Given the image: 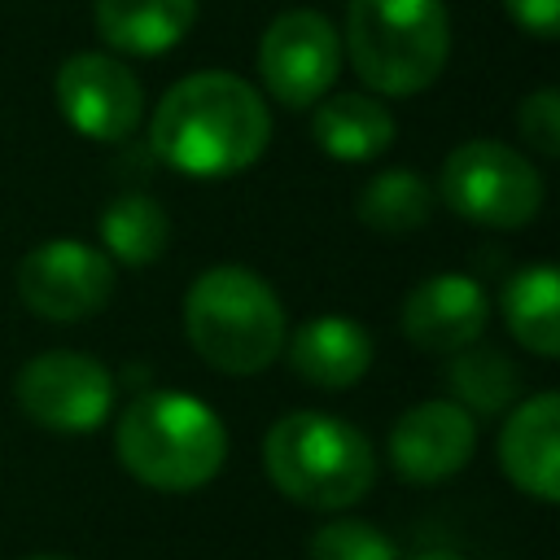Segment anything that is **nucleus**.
I'll list each match as a JSON object with an SVG mask.
<instances>
[{
  "label": "nucleus",
  "mask_w": 560,
  "mask_h": 560,
  "mask_svg": "<svg viewBox=\"0 0 560 560\" xmlns=\"http://www.w3.org/2000/svg\"><path fill=\"white\" fill-rule=\"evenodd\" d=\"M271 144V109L254 83L232 70L184 74L153 109L149 149L192 175L223 179L254 166Z\"/></svg>",
  "instance_id": "nucleus-1"
},
{
  "label": "nucleus",
  "mask_w": 560,
  "mask_h": 560,
  "mask_svg": "<svg viewBox=\"0 0 560 560\" xmlns=\"http://www.w3.org/2000/svg\"><path fill=\"white\" fill-rule=\"evenodd\" d=\"M114 446L136 481L184 494L219 477L228 459V429L197 394L149 389L118 416Z\"/></svg>",
  "instance_id": "nucleus-2"
},
{
  "label": "nucleus",
  "mask_w": 560,
  "mask_h": 560,
  "mask_svg": "<svg viewBox=\"0 0 560 560\" xmlns=\"http://www.w3.org/2000/svg\"><path fill=\"white\" fill-rule=\"evenodd\" d=\"M184 332L210 368L228 376H254L280 359L289 324L276 289L258 271L219 262L188 284Z\"/></svg>",
  "instance_id": "nucleus-3"
},
{
  "label": "nucleus",
  "mask_w": 560,
  "mask_h": 560,
  "mask_svg": "<svg viewBox=\"0 0 560 560\" xmlns=\"http://www.w3.org/2000/svg\"><path fill=\"white\" fill-rule=\"evenodd\" d=\"M262 468L271 486L298 508L341 512L354 508L376 481V451L341 416L289 411L262 438Z\"/></svg>",
  "instance_id": "nucleus-4"
},
{
  "label": "nucleus",
  "mask_w": 560,
  "mask_h": 560,
  "mask_svg": "<svg viewBox=\"0 0 560 560\" xmlns=\"http://www.w3.org/2000/svg\"><path fill=\"white\" fill-rule=\"evenodd\" d=\"M451 52V18L442 0H346L341 57L372 96L424 92Z\"/></svg>",
  "instance_id": "nucleus-5"
},
{
  "label": "nucleus",
  "mask_w": 560,
  "mask_h": 560,
  "mask_svg": "<svg viewBox=\"0 0 560 560\" xmlns=\"http://www.w3.org/2000/svg\"><path fill=\"white\" fill-rule=\"evenodd\" d=\"M438 197L477 228H525L542 210V175L503 140H468L451 149Z\"/></svg>",
  "instance_id": "nucleus-6"
},
{
  "label": "nucleus",
  "mask_w": 560,
  "mask_h": 560,
  "mask_svg": "<svg viewBox=\"0 0 560 560\" xmlns=\"http://www.w3.org/2000/svg\"><path fill=\"white\" fill-rule=\"evenodd\" d=\"M18 407L48 433H92L114 407V376L83 350H44L18 372Z\"/></svg>",
  "instance_id": "nucleus-7"
},
{
  "label": "nucleus",
  "mask_w": 560,
  "mask_h": 560,
  "mask_svg": "<svg viewBox=\"0 0 560 560\" xmlns=\"http://www.w3.org/2000/svg\"><path fill=\"white\" fill-rule=\"evenodd\" d=\"M341 61L337 26L315 9H284L258 39L262 88L289 109H311L324 92H332Z\"/></svg>",
  "instance_id": "nucleus-8"
},
{
  "label": "nucleus",
  "mask_w": 560,
  "mask_h": 560,
  "mask_svg": "<svg viewBox=\"0 0 560 560\" xmlns=\"http://www.w3.org/2000/svg\"><path fill=\"white\" fill-rule=\"evenodd\" d=\"M114 293V262L83 241H44L18 262V298L52 324L96 315Z\"/></svg>",
  "instance_id": "nucleus-9"
},
{
  "label": "nucleus",
  "mask_w": 560,
  "mask_h": 560,
  "mask_svg": "<svg viewBox=\"0 0 560 560\" xmlns=\"http://www.w3.org/2000/svg\"><path fill=\"white\" fill-rule=\"evenodd\" d=\"M61 118L101 144L127 140L144 118V88L127 61L114 52H74L57 66L52 79Z\"/></svg>",
  "instance_id": "nucleus-10"
},
{
  "label": "nucleus",
  "mask_w": 560,
  "mask_h": 560,
  "mask_svg": "<svg viewBox=\"0 0 560 560\" xmlns=\"http://www.w3.org/2000/svg\"><path fill=\"white\" fill-rule=\"evenodd\" d=\"M477 451V420L455 398H429L407 407L389 429V464L411 486H438L455 477Z\"/></svg>",
  "instance_id": "nucleus-11"
},
{
  "label": "nucleus",
  "mask_w": 560,
  "mask_h": 560,
  "mask_svg": "<svg viewBox=\"0 0 560 560\" xmlns=\"http://www.w3.org/2000/svg\"><path fill=\"white\" fill-rule=\"evenodd\" d=\"M486 319H490V298L464 271L429 276L402 302L407 341L420 350H433V354H455V350L481 341Z\"/></svg>",
  "instance_id": "nucleus-12"
},
{
  "label": "nucleus",
  "mask_w": 560,
  "mask_h": 560,
  "mask_svg": "<svg viewBox=\"0 0 560 560\" xmlns=\"http://www.w3.org/2000/svg\"><path fill=\"white\" fill-rule=\"evenodd\" d=\"M499 464L508 481L538 503L560 494V394L542 389L512 407L499 429Z\"/></svg>",
  "instance_id": "nucleus-13"
},
{
  "label": "nucleus",
  "mask_w": 560,
  "mask_h": 560,
  "mask_svg": "<svg viewBox=\"0 0 560 560\" xmlns=\"http://www.w3.org/2000/svg\"><path fill=\"white\" fill-rule=\"evenodd\" d=\"M289 368L315 389H350L372 368V337L359 319L346 315H315L293 337H284Z\"/></svg>",
  "instance_id": "nucleus-14"
},
{
  "label": "nucleus",
  "mask_w": 560,
  "mask_h": 560,
  "mask_svg": "<svg viewBox=\"0 0 560 560\" xmlns=\"http://www.w3.org/2000/svg\"><path fill=\"white\" fill-rule=\"evenodd\" d=\"M311 140L332 162H372L394 144V118L372 92H324L315 101Z\"/></svg>",
  "instance_id": "nucleus-15"
},
{
  "label": "nucleus",
  "mask_w": 560,
  "mask_h": 560,
  "mask_svg": "<svg viewBox=\"0 0 560 560\" xmlns=\"http://www.w3.org/2000/svg\"><path fill=\"white\" fill-rule=\"evenodd\" d=\"M96 35L127 57L171 52L197 22V0H96Z\"/></svg>",
  "instance_id": "nucleus-16"
},
{
  "label": "nucleus",
  "mask_w": 560,
  "mask_h": 560,
  "mask_svg": "<svg viewBox=\"0 0 560 560\" xmlns=\"http://www.w3.org/2000/svg\"><path fill=\"white\" fill-rule=\"evenodd\" d=\"M503 324L529 354H560V276L551 262H529L503 284Z\"/></svg>",
  "instance_id": "nucleus-17"
},
{
  "label": "nucleus",
  "mask_w": 560,
  "mask_h": 560,
  "mask_svg": "<svg viewBox=\"0 0 560 560\" xmlns=\"http://www.w3.org/2000/svg\"><path fill=\"white\" fill-rule=\"evenodd\" d=\"M101 245L109 262L153 267L171 245V214L149 192H122L101 210Z\"/></svg>",
  "instance_id": "nucleus-18"
},
{
  "label": "nucleus",
  "mask_w": 560,
  "mask_h": 560,
  "mask_svg": "<svg viewBox=\"0 0 560 560\" xmlns=\"http://www.w3.org/2000/svg\"><path fill=\"white\" fill-rule=\"evenodd\" d=\"M446 381H451V394L455 402L468 411V416H499L508 402H516L521 394V376H516V363L494 350V346H464L451 354V368H446Z\"/></svg>",
  "instance_id": "nucleus-19"
},
{
  "label": "nucleus",
  "mask_w": 560,
  "mask_h": 560,
  "mask_svg": "<svg viewBox=\"0 0 560 560\" xmlns=\"http://www.w3.org/2000/svg\"><path fill=\"white\" fill-rule=\"evenodd\" d=\"M438 192L416 175V171H381L368 179L359 192V223L381 232V236H411L416 228L429 223Z\"/></svg>",
  "instance_id": "nucleus-20"
},
{
  "label": "nucleus",
  "mask_w": 560,
  "mask_h": 560,
  "mask_svg": "<svg viewBox=\"0 0 560 560\" xmlns=\"http://www.w3.org/2000/svg\"><path fill=\"white\" fill-rule=\"evenodd\" d=\"M306 560H398V547L372 521L332 516L306 538Z\"/></svg>",
  "instance_id": "nucleus-21"
},
{
  "label": "nucleus",
  "mask_w": 560,
  "mask_h": 560,
  "mask_svg": "<svg viewBox=\"0 0 560 560\" xmlns=\"http://www.w3.org/2000/svg\"><path fill=\"white\" fill-rule=\"evenodd\" d=\"M516 127L538 158H556L560 153V96H556V88H534L516 109Z\"/></svg>",
  "instance_id": "nucleus-22"
},
{
  "label": "nucleus",
  "mask_w": 560,
  "mask_h": 560,
  "mask_svg": "<svg viewBox=\"0 0 560 560\" xmlns=\"http://www.w3.org/2000/svg\"><path fill=\"white\" fill-rule=\"evenodd\" d=\"M503 9L521 31L538 39H551L560 31V0H503Z\"/></svg>",
  "instance_id": "nucleus-23"
},
{
  "label": "nucleus",
  "mask_w": 560,
  "mask_h": 560,
  "mask_svg": "<svg viewBox=\"0 0 560 560\" xmlns=\"http://www.w3.org/2000/svg\"><path fill=\"white\" fill-rule=\"evenodd\" d=\"M407 560H459L455 551H438V547H429V551H416V556H407Z\"/></svg>",
  "instance_id": "nucleus-24"
},
{
  "label": "nucleus",
  "mask_w": 560,
  "mask_h": 560,
  "mask_svg": "<svg viewBox=\"0 0 560 560\" xmlns=\"http://www.w3.org/2000/svg\"><path fill=\"white\" fill-rule=\"evenodd\" d=\"M26 560H70V556H26Z\"/></svg>",
  "instance_id": "nucleus-25"
}]
</instances>
